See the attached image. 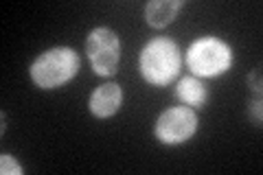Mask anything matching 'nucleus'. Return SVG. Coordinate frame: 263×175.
Returning a JSON list of instances; mask_svg holds the SVG:
<instances>
[{"label": "nucleus", "instance_id": "nucleus-6", "mask_svg": "<svg viewBox=\"0 0 263 175\" xmlns=\"http://www.w3.org/2000/svg\"><path fill=\"white\" fill-rule=\"evenodd\" d=\"M123 103V92L119 83H103L90 94V112L97 119H110L119 112Z\"/></svg>", "mask_w": 263, "mask_h": 175}, {"label": "nucleus", "instance_id": "nucleus-4", "mask_svg": "<svg viewBox=\"0 0 263 175\" xmlns=\"http://www.w3.org/2000/svg\"><path fill=\"white\" fill-rule=\"evenodd\" d=\"M86 53L97 74L112 77L119 70V60H121V42L117 31L108 27L92 29L86 40Z\"/></svg>", "mask_w": 263, "mask_h": 175}, {"label": "nucleus", "instance_id": "nucleus-5", "mask_svg": "<svg viewBox=\"0 0 263 175\" xmlns=\"http://www.w3.org/2000/svg\"><path fill=\"white\" fill-rule=\"evenodd\" d=\"M195 129H197L195 112L191 107L178 105V107H169L167 112H162L158 116L154 134L162 145H180V143H186L195 134Z\"/></svg>", "mask_w": 263, "mask_h": 175}, {"label": "nucleus", "instance_id": "nucleus-10", "mask_svg": "<svg viewBox=\"0 0 263 175\" xmlns=\"http://www.w3.org/2000/svg\"><path fill=\"white\" fill-rule=\"evenodd\" d=\"M248 83H250V88L254 90V92L261 94V72L259 70H252L248 74Z\"/></svg>", "mask_w": 263, "mask_h": 175}, {"label": "nucleus", "instance_id": "nucleus-2", "mask_svg": "<svg viewBox=\"0 0 263 175\" xmlns=\"http://www.w3.org/2000/svg\"><path fill=\"white\" fill-rule=\"evenodd\" d=\"M79 72V55L68 46L48 48L31 64L29 74L37 88L55 90Z\"/></svg>", "mask_w": 263, "mask_h": 175}, {"label": "nucleus", "instance_id": "nucleus-3", "mask_svg": "<svg viewBox=\"0 0 263 175\" xmlns=\"http://www.w3.org/2000/svg\"><path fill=\"white\" fill-rule=\"evenodd\" d=\"M186 66L195 77H217L233 66V51L219 37H200L189 46Z\"/></svg>", "mask_w": 263, "mask_h": 175}, {"label": "nucleus", "instance_id": "nucleus-11", "mask_svg": "<svg viewBox=\"0 0 263 175\" xmlns=\"http://www.w3.org/2000/svg\"><path fill=\"white\" fill-rule=\"evenodd\" d=\"M250 114H252V119H254V123H261V101H257V103H250Z\"/></svg>", "mask_w": 263, "mask_h": 175}, {"label": "nucleus", "instance_id": "nucleus-1", "mask_svg": "<svg viewBox=\"0 0 263 175\" xmlns=\"http://www.w3.org/2000/svg\"><path fill=\"white\" fill-rule=\"evenodd\" d=\"M138 66H141V74L145 81H149L152 86H167L178 77L182 55L174 40L156 37L149 44H145Z\"/></svg>", "mask_w": 263, "mask_h": 175}, {"label": "nucleus", "instance_id": "nucleus-7", "mask_svg": "<svg viewBox=\"0 0 263 175\" xmlns=\"http://www.w3.org/2000/svg\"><path fill=\"white\" fill-rule=\"evenodd\" d=\"M184 7L182 0H152L145 7V20L154 29H162L176 20L178 11Z\"/></svg>", "mask_w": 263, "mask_h": 175}, {"label": "nucleus", "instance_id": "nucleus-8", "mask_svg": "<svg viewBox=\"0 0 263 175\" xmlns=\"http://www.w3.org/2000/svg\"><path fill=\"white\" fill-rule=\"evenodd\" d=\"M176 96L182 103H186V105L202 107L204 101H206V96H209V90H206V86H204V83L197 77H184V79L178 81Z\"/></svg>", "mask_w": 263, "mask_h": 175}, {"label": "nucleus", "instance_id": "nucleus-9", "mask_svg": "<svg viewBox=\"0 0 263 175\" xmlns=\"http://www.w3.org/2000/svg\"><path fill=\"white\" fill-rule=\"evenodd\" d=\"M0 173H3V175H20L22 173V166L15 162L13 155L3 153V155H0Z\"/></svg>", "mask_w": 263, "mask_h": 175}]
</instances>
